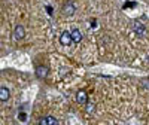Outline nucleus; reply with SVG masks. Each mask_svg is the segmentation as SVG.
<instances>
[{
	"instance_id": "nucleus-1",
	"label": "nucleus",
	"mask_w": 149,
	"mask_h": 125,
	"mask_svg": "<svg viewBox=\"0 0 149 125\" xmlns=\"http://www.w3.org/2000/svg\"><path fill=\"white\" fill-rule=\"evenodd\" d=\"M60 42H61V45H64V46L70 45V43L73 42V39H72V33H69V31H64L63 34L60 36Z\"/></svg>"
},
{
	"instance_id": "nucleus-2",
	"label": "nucleus",
	"mask_w": 149,
	"mask_h": 125,
	"mask_svg": "<svg viewBox=\"0 0 149 125\" xmlns=\"http://www.w3.org/2000/svg\"><path fill=\"white\" fill-rule=\"evenodd\" d=\"M39 125H58V122H57V119L52 118V116H46V118L40 119Z\"/></svg>"
},
{
	"instance_id": "nucleus-3",
	"label": "nucleus",
	"mask_w": 149,
	"mask_h": 125,
	"mask_svg": "<svg viewBox=\"0 0 149 125\" xmlns=\"http://www.w3.org/2000/svg\"><path fill=\"white\" fill-rule=\"evenodd\" d=\"M14 36H15V39H22L24 36H26V31H24V27L22 26H17L15 30H14Z\"/></svg>"
},
{
	"instance_id": "nucleus-4",
	"label": "nucleus",
	"mask_w": 149,
	"mask_h": 125,
	"mask_svg": "<svg viewBox=\"0 0 149 125\" xmlns=\"http://www.w3.org/2000/svg\"><path fill=\"white\" fill-rule=\"evenodd\" d=\"M76 101L81 103V104H85L86 101H88V95H86L85 91H79V92L76 94Z\"/></svg>"
},
{
	"instance_id": "nucleus-5",
	"label": "nucleus",
	"mask_w": 149,
	"mask_h": 125,
	"mask_svg": "<svg viewBox=\"0 0 149 125\" xmlns=\"http://www.w3.org/2000/svg\"><path fill=\"white\" fill-rule=\"evenodd\" d=\"M36 74H37V78H40V79H43L46 74H48V69L45 67V66H39L36 69Z\"/></svg>"
},
{
	"instance_id": "nucleus-6",
	"label": "nucleus",
	"mask_w": 149,
	"mask_h": 125,
	"mask_svg": "<svg viewBox=\"0 0 149 125\" xmlns=\"http://www.w3.org/2000/svg\"><path fill=\"white\" fill-rule=\"evenodd\" d=\"M133 27H134V31L137 33V34H145V26H143L142 22L136 21V22L133 24Z\"/></svg>"
},
{
	"instance_id": "nucleus-7",
	"label": "nucleus",
	"mask_w": 149,
	"mask_h": 125,
	"mask_svg": "<svg viewBox=\"0 0 149 125\" xmlns=\"http://www.w3.org/2000/svg\"><path fill=\"white\" fill-rule=\"evenodd\" d=\"M63 12H64V15H73L74 14V6H73V3H67V5H64V8H63Z\"/></svg>"
},
{
	"instance_id": "nucleus-8",
	"label": "nucleus",
	"mask_w": 149,
	"mask_h": 125,
	"mask_svg": "<svg viewBox=\"0 0 149 125\" xmlns=\"http://www.w3.org/2000/svg\"><path fill=\"white\" fill-rule=\"evenodd\" d=\"M0 100H2V101L9 100V90L6 88V86H2V88H0Z\"/></svg>"
},
{
	"instance_id": "nucleus-9",
	"label": "nucleus",
	"mask_w": 149,
	"mask_h": 125,
	"mask_svg": "<svg viewBox=\"0 0 149 125\" xmlns=\"http://www.w3.org/2000/svg\"><path fill=\"white\" fill-rule=\"evenodd\" d=\"M72 39H73V42H74V43H79V42H81V39H82L81 31H79V30H73V31H72Z\"/></svg>"
},
{
	"instance_id": "nucleus-10",
	"label": "nucleus",
	"mask_w": 149,
	"mask_h": 125,
	"mask_svg": "<svg viewBox=\"0 0 149 125\" xmlns=\"http://www.w3.org/2000/svg\"><path fill=\"white\" fill-rule=\"evenodd\" d=\"M86 110H88L90 113H91V112L94 110V106H93V104H88V106H86Z\"/></svg>"
},
{
	"instance_id": "nucleus-11",
	"label": "nucleus",
	"mask_w": 149,
	"mask_h": 125,
	"mask_svg": "<svg viewBox=\"0 0 149 125\" xmlns=\"http://www.w3.org/2000/svg\"><path fill=\"white\" fill-rule=\"evenodd\" d=\"M18 118H19V121H26V115H24V113H22V115H19Z\"/></svg>"
}]
</instances>
